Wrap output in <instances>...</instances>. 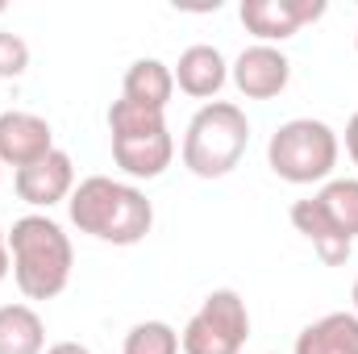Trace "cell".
<instances>
[{"mask_svg":"<svg viewBox=\"0 0 358 354\" xmlns=\"http://www.w3.org/2000/svg\"><path fill=\"white\" fill-rule=\"evenodd\" d=\"M25 67H29V46H25V38L0 29V80H17V76H25Z\"/></svg>","mask_w":358,"mask_h":354,"instance_id":"19","label":"cell"},{"mask_svg":"<svg viewBox=\"0 0 358 354\" xmlns=\"http://www.w3.org/2000/svg\"><path fill=\"white\" fill-rule=\"evenodd\" d=\"M163 129H167L163 108H146L134 100H113V108H108V134L113 138H142V134H163Z\"/></svg>","mask_w":358,"mask_h":354,"instance_id":"16","label":"cell"},{"mask_svg":"<svg viewBox=\"0 0 358 354\" xmlns=\"http://www.w3.org/2000/svg\"><path fill=\"white\" fill-rule=\"evenodd\" d=\"M55 146V129L46 117L38 113H21V108H8L0 113V163L4 167H29L38 159H46Z\"/></svg>","mask_w":358,"mask_h":354,"instance_id":"7","label":"cell"},{"mask_svg":"<svg viewBox=\"0 0 358 354\" xmlns=\"http://www.w3.org/2000/svg\"><path fill=\"white\" fill-rule=\"evenodd\" d=\"M8 271H13V259H8V242H0V283L8 279Z\"/></svg>","mask_w":358,"mask_h":354,"instance_id":"22","label":"cell"},{"mask_svg":"<svg viewBox=\"0 0 358 354\" xmlns=\"http://www.w3.org/2000/svg\"><path fill=\"white\" fill-rule=\"evenodd\" d=\"M250 338V309L234 288H217L204 296V304L187 317L179 334L183 354H242Z\"/></svg>","mask_w":358,"mask_h":354,"instance_id":"5","label":"cell"},{"mask_svg":"<svg viewBox=\"0 0 358 354\" xmlns=\"http://www.w3.org/2000/svg\"><path fill=\"white\" fill-rule=\"evenodd\" d=\"M171 76H176V88L187 92L192 100H213L217 92L225 88L229 67H225V55H221L217 46L196 42V46H187V50L179 55V63L171 67Z\"/></svg>","mask_w":358,"mask_h":354,"instance_id":"11","label":"cell"},{"mask_svg":"<svg viewBox=\"0 0 358 354\" xmlns=\"http://www.w3.org/2000/svg\"><path fill=\"white\" fill-rule=\"evenodd\" d=\"M338 134L317 121V117H296L283 121L267 142V163L271 171L287 183H321L334 176L338 167Z\"/></svg>","mask_w":358,"mask_h":354,"instance_id":"4","label":"cell"},{"mask_svg":"<svg viewBox=\"0 0 358 354\" xmlns=\"http://www.w3.org/2000/svg\"><path fill=\"white\" fill-rule=\"evenodd\" d=\"M4 242H8V259H13V279H17L25 300L63 296V288L71 283L76 250H71V238L63 234L59 221L29 213V217L13 221Z\"/></svg>","mask_w":358,"mask_h":354,"instance_id":"2","label":"cell"},{"mask_svg":"<svg viewBox=\"0 0 358 354\" xmlns=\"http://www.w3.org/2000/svg\"><path fill=\"white\" fill-rule=\"evenodd\" d=\"M46 354H92L84 342H55V346H46Z\"/></svg>","mask_w":358,"mask_h":354,"instance_id":"21","label":"cell"},{"mask_svg":"<svg viewBox=\"0 0 358 354\" xmlns=\"http://www.w3.org/2000/svg\"><path fill=\"white\" fill-rule=\"evenodd\" d=\"M0 242H4V229H0Z\"/></svg>","mask_w":358,"mask_h":354,"instance_id":"24","label":"cell"},{"mask_svg":"<svg viewBox=\"0 0 358 354\" xmlns=\"http://www.w3.org/2000/svg\"><path fill=\"white\" fill-rule=\"evenodd\" d=\"M13 187H17V196H21L25 204H34V208L63 204V200H71V192H76V163H71L67 150H50L46 159L21 167V171L13 176Z\"/></svg>","mask_w":358,"mask_h":354,"instance_id":"8","label":"cell"},{"mask_svg":"<svg viewBox=\"0 0 358 354\" xmlns=\"http://www.w3.org/2000/svg\"><path fill=\"white\" fill-rule=\"evenodd\" d=\"M346 150H350V163L358 167V113L346 121Z\"/></svg>","mask_w":358,"mask_h":354,"instance_id":"20","label":"cell"},{"mask_svg":"<svg viewBox=\"0 0 358 354\" xmlns=\"http://www.w3.org/2000/svg\"><path fill=\"white\" fill-rule=\"evenodd\" d=\"M176 96V76L163 59H134L125 80H121V100H134V104H146V108H163L171 104Z\"/></svg>","mask_w":358,"mask_h":354,"instance_id":"14","label":"cell"},{"mask_svg":"<svg viewBox=\"0 0 358 354\" xmlns=\"http://www.w3.org/2000/svg\"><path fill=\"white\" fill-rule=\"evenodd\" d=\"M321 208L334 217V225L355 242L358 238V179H329L321 192H317Z\"/></svg>","mask_w":358,"mask_h":354,"instance_id":"17","label":"cell"},{"mask_svg":"<svg viewBox=\"0 0 358 354\" xmlns=\"http://www.w3.org/2000/svg\"><path fill=\"white\" fill-rule=\"evenodd\" d=\"M250 146V121L234 100H208L183 134V167L200 179L229 176Z\"/></svg>","mask_w":358,"mask_h":354,"instance_id":"3","label":"cell"},{"mask_svg":"<svg viewBox=\"0 0 358 354\" xmlns=\"http://www.w3.org/2000/svg\"><path fill=\"white\" fill-rule=\"evenodd\" d=\"M67 208L80 234H92L96 242L108 246H138L155 225V204L146 200V192L108 176L80 179Z\"/></svg>","mask_w":358,"mask_h":354,"instance_id":"1","label":"cell"},{"mask_svg":"<svg viewBox=\"0 0 358 354\" xmlns=\"http://www.w3.org/2000/svg\"><path fill=\"white\" fill-rule=\"evenodd\" d=\"M0 167H4V163H0Z\"/></svg>","mask_w":358,"mask_h":354,"instance_id":"25","label":"cell"},{"mask_svg":"<svg viewBox=\"0 0 358 354\" xmlns=\"http://www.w3.org/2000/svg\"><path fill=\"white\" fill-rule=\"evenodd\" d=\"M113 159L129 179H159L176 159V138L171 129L142 138H113Z\"/></svg>","mask_w":358,"mask_h":354,"instance_id":"12","label":"cell"},{"mask_svg":"<svg viewBox=\"0 0 358 354\" xmlns=\"http://www.w3.org/2000/svg\"><path fill=\"white\" fill-rule=\"evenodd\" d=\"M0 354H46V325L34 304H0Z\"/></svg>","mask_w":358,"mask_h":354,"instance_id":"15","label":"cell"},{"mask_svg":"<svg viewBox=\"0 0 358 354\" xmlns=\"http://www.w3.org/2000/svg\"><path fill=\"white\" fill-rule=\"evenodd\" d=\"M355 42H358V38H355Z\"/></svg>","mask_w":358,"mask_h":354,"instance_id":"26","label":"cell"},{"mask_svg":"<svg viewBox=\"0 0 358 354\" xmlns=\"http://www.w3.org/2000/svg\"><path fill=\"white\" fill-rule=\"evenodd\" d=\"M292 225H296V234H304V238L313 242V250L321 255V263L325 267H342L346 259H350V250H355V242L334 225V217L321 208L317 196L292 204Z\"/></svg>","mask_w":358,"mask_h":354,"instance_id":"10","label":"cell"},{"mask_svg":"<svg viewBox=\"0 0 358 354\" xmlns=\"http://www.w3.org/2000/svg\"><path fill=\"white\" fill-rule=\"evenodd\" d=\"M325 17V0H242V25L263 42H287L304 25Z\"/></svg>","mask_w":358,"mask_h":354,"instance_id":"6","label":"cell"},{"mask_svg":"<svg viewBox=\"0 0 358 354\" xmlns=\"http://www.w3.org/2000/svg\"><path fill=\"white\" fill-rule=\"evenodd\" d=\"M355 317H358V279H355Z\"/></svg>","mask_w":358,"mask_h":354,"instance_id":"23","label":"cell"},{"mask_svg":"<svg viewBox=\"0 0 358 354\" xmlns=\"http://www.w3.org/2000/svg\"><path fill=\"white\" fill-rule=\"evenodd\" d=\"M121 354H179V330L167 321H138L125 334Z\"/></svg>","mask_w":358,"mask_h":354,"instance_id":"18","label":"cell"},{"mask_svg":"<svg viewBox=\"0 0 358 354\" xmlns=\"http://www.w3.org/2000/svg\"><path fill=\"white\" fill-rule=\"evenodd\" d=\"M292 354H358V317L355 313H325L300 330Z\"/></svg>","mask_w":358,"mask_h":354,"instance_id":"13","label":"cell"},{"mask_svg":"<svg viewBox=\"0 0 358 354\" xmlns=\"http://www.w3.org/2000/svg\"><path fill=\"white\" fill-rule=\"evenodd\" d=\"M229 76H234V84H238V92H242L246 100H271V96H279V92L287 88L292 63H287V55H283L279 46L255 42V46H246V50L234 59Z\"/></svg>","mask_w":358,"mask_h":354,"instance_id":"9","label":"cell"}]
</instances>
